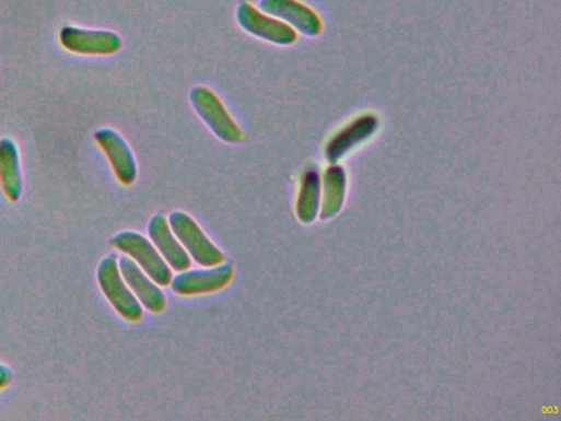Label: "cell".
<instances>
[{"label":"cell","mask_w":561,"mask_h":421,"mask_svg":"<svg viewBox=\"0 0 561 421\" xmlns=\"http://www.w3.org/2000/svg\"><path fill=\"white\" fill-rule=\"evenodd\" d=\"M97 278L103 293L125 319L139 321L143 317L142 304L126 282L115 254L101 262Z\"/></svg>","instance_id":"obj_1"},{"label":"cell","mask_w":561,"mask_h":421,"mask_svg":"<svg viewBox=\"0 0 561 421\" xmlns=\"http://www.w3.org/2000/svg\"><path fill=\"white\" fill-rule=\"evenodd\" d=\"M112 245L135 260L159 285L167 286L173 280L170 265L156 247L142 234L122 232L112 239Z\"/></svg>","instance_id":"obj_2"},{"label":"cell","mask_w":561,"mask_h":421,"mask_svg":"<svg viewBox=\"0 0 561 421\" xmlns=\"http://www.w3.org/2000/svg\"><path fill=\"white\" fill-rule=\"evenodd\" d=\"M190 101L196 113L220 140L230 144L245 142V133L211 90L202 86L194 89Z\"/></svg>","instance_id":"obj_3"},{"label":"cell","mask_w":561,"mask_h":421,"mask_svg":"<svg viewBox=\"0 0 561 421\" xmlns=\"http://www.w3.org/2000/svg\"><path fill=\"white\" fill-rule=\"evenodd\" d=\"M170 225L189 256L199 265L214 267L224 262V254L208 238L190 215L176 211L170 217Z\"/></svg>","instance_id":"obj_4"},{"label":"cell","mask_w":561,"mask_h":421,"mask_svg":"<svg viewBox=\"0 0 561 421\" xmlns=\"http://www.w3.org/2000/svg\"><path fill=\"white\" fill-rule=\"evenodd\" d=\"M238 25L256 38L278 46H291L296 43V32L282 21L243 2L236 13Z\"/></svg>","instance_id":"obj_5"},{"label":"cell","mask_w":561,"mask_h":421,"mask_svg":"<svg viewBox=\"0 0 561 421\" xmlns=\"http://www.w3.org/2000/svg\"><path fill=\"white\" fill-rule=\"evenodd\" d=\"M59 39L66 50L80 56H113L122 48L119 35L108 31L67 26L60 32Z\"/></svg>","instance_id":"obj_6"},{"label":"cell","mask_w":561,"mask_h":421,"mask_svg":"<svg viewBox=\"0 0 561 421\" xmlns=\"http://www.w3.org/2000/svg\"><path fill=\"white\" fill-rule=\"evenodd\" d=\"M234 277V266L221 264L201 270H185L172 280V288L179 295H198L220 291Z\"/></svg>","instance_id":"obj_7"},{"label":"cell","mask_w":561,"mask_h":421,"mask_svg":"<svg viewBox=\"0 0 561 421\" xmlns=\"http://www.w3.org/2000/svg\"><path fill=\"white\" fill-rule=\"evenodd\" d=\"M95 140L106 154L117 179L125 186H131L138 178V164L126 139L114 129H101Z\"/></svg>","instance_id":"obj_8"},{"label":"cell","mask_w":561,"mask_h":421,"mask_svg":"<svg viewBox=\"0 0 561 421\" xmlns=\"http://www.w3.org/2000/svg\"><path fill=\"white\" fill-rule=\"evenodd\" d=\"M260 10L305 36L316 37L322 33L319 16L300 0H261Z\"/></svg>","instance_id":"obj_9"},{"label":"cell","mask_w":561,"mask_h":421,"mask_svg":"<svg viewBox=\"0 0 561 421\" xmlns=\"http://www.w3.org/2000/svg\"><path fill=\"white\" fill-rule=\"evenodd\" d=\"M120 271L140 303L152 313H162L166 308L163 291L129 256L119 261Z\"/></svg>","instance_id":"obj_10"},{"label":"cell","mask_w":561,"mask_h":421,"mask_svg":"<svg viewBox=\"0 0 561 421\" xmlns=\"http://www.w3.org/2000/svg\"><path fill=\"white\" fill-rule=\"evenodd\" d=\"M149 234L156 249L170 267L178 272L190 268V256L172 231L164 213L161 212L151 220Z\"/></svg>","instance_id":"obj_11"},{"label":"cell","mask_w":561,"mask_h":421,"mask_svg":"<svg viewBox=\"0 0 561 421\" xmlns=\"http://www.w3.org/2000/svg\"><path fill=\"white\" fill-rule=\"evenodd\" d=\"M0 186L12 202H17L24 190L21 154L13 139L0 140Z\"/></svg>","instance_id":"obj_12"},{"label":"cell","mask_w":561,"mask_h":421,"mask_svg":"<svg viewBox=\"0 0 561 421\" xmlns=\"http://www.w3.org/2000/svg\"><path fill=\"white\" fill-rule=\"evenodd\" d=\"M376 128L373 117H364L338 133L326 148V157L330 163L339 161L358 143L370 137Z\"/></svg>","instance_id":"obj_13"},{"label":"cell","mask_w":561,"mask_h":421,"mask_svg":"<svg viewBox=\"0 0 561 421\" xmlns=\"http://www.w3.org/2000/svg\"><path fill=\"white\" fill-rule=\"evenodd\" d=\"M319 176L315 171L304 174L301 183L300 195L296 204L297 218L303 223L315 220L319 206Z\"/></svg>","instance_id":"obj_14"},{"label":"cell","mask_w":561,"mask_h":421,"mask_svg":"<svg viewBox=\"0 0 561 421\" xmlns=\"http://www.w3.org/2000/svg\"><path fill=\"white\" fill-rule=\"evenodd\" d=\"M324 202L323 218H329L339 208L343 188V173L338 167H331L327 171L324 182Z\"/></svg>","instance_id":"obj_15"},{"label":"cell","mask_w":561,"mask_h":421,"mask_svg":"<svg viewBox=\"0 0 561 421\" xmlns=\"http://www.w3.org/2000/svg\"><path fill=\"white\" fill-rule=\"evenodd\" d=\"M14 375L11 367L0 364V389L7 388L13 382Z\"/></svg>","instance_id":"obj_16"}]
</instances>
